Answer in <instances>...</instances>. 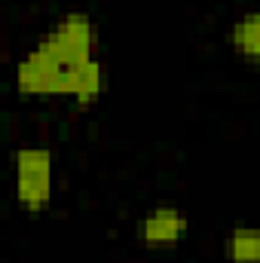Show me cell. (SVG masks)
I'll use <instances>...</instances> for the list:
<instances>
[{
	"label": "cell",
	"instance_id": "7a4b0ae2",
	"mask_svg": "<svg viewBox=\"0 0 260 263\" xmlns=\"http://www.w3.org/2000/svg\"><path fill=\"white\" fill-rule=\"evenodd\" d=\"M12 184L15 202L28 214H40L55 196V153L40 144L15 147L12 153Z\"/></svg>",
	"mask_w": 260,
	"mask_h": 263
},
{
	"label": "cell",
	"instance_id": "6da1fadb",
	"mask_svg": "<svg viewBox=\"0 0 260 263\" xmlns=\"http://www.w3.org/2000/svg\"><path fill=\"white\" fill-rule=\"evenodd\" d=\"M98 28L89 12L67 9L15 62V92L25 98H70L89 107L107 92V65L95 55Z\"/></svg>",
	"mask_w": 260,
	"mask_h": 263
},
{
	"label": "cell",
	"instance_id": "3957f363",
	"mask_svg": "<svg viewBox=\"0 0 260 263\" xmlns=\"http://www.w3.org/2000/svg\"><path fill=\"white\" fill-rule=\"evenodd\" d=\"M190 233V217L178 205H156L135 223V236L147 248H172Z\"/></svg>",
	"mask_w": 260,
	"mask_h": 263
},
{
	"label": "cell",
	"instance_id": "277c9868",
	"mask_svg": "<svg viewBox=\"0 0 260 263\" xmlns=\"http://www.w3.org/2000/svg\"><path fill=\"white\" fill-rule=\"evenodd\" d=\"M227 43L233 49V55L245 65H260V9L239 15L230 31H227Z\"/></svg>",
	"mask_w": 260,
	"mask_h": 263
},
{
	"label": "cell",
	"instance_id": "5b68a950",
	"mask_svg": "<svg viewBox=\"0 0 260 263\" xmlns=\"http://www.w3.org/2000/svg\"><path fill=\"white\" fill-rule=\"evenodd\" d=\"M224 251L230 263H260V227H251V223L233 227Z\"/></svg>",
	"mask_w": 260,
	"mask_h": 263
}]
</instances>
